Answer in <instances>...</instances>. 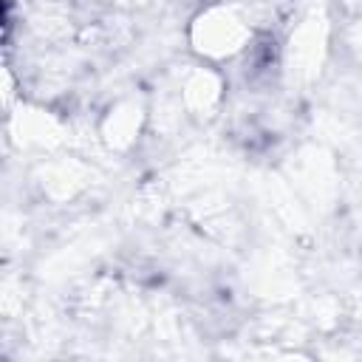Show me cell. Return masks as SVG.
I'll return each instance as SVG.
<instances>
[{
	"instance_id": "1",
	"label": "cell",
	"mask_w": 362,
	"mask_h": 362,
	"mask_svg": "<svg viewBox=\"0 0 362 362\" xmlns=\"http://www.w3.org/2000/svg\"><path fill=\"white\" fill-rule=\"evenodd\" d=\"M243 25L226 14V11H218L212 17H206V23H201V48H206L209 54H229L232 48L240 45L243 40Z\"/></svg>"
}]
</instances>
